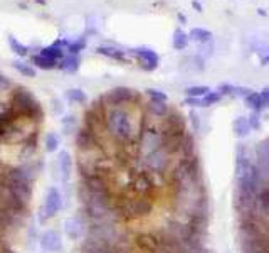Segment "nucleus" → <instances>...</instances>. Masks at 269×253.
<instances>
[{
  "label": "nucleus",
  "mask_w": 269,
  "mask_h": 253,
  "mask_svg": "<svg viewBox=\"0 0 269 253\" xmlns=\"http://www.w3.org/2000/svg\"><path fill=\"white\" fill-rule=\"evenodd\" d=\"M136 54L141 59V62L145 65L146 70H153V68H157L158 65V56L153 53L150 49H138L136 51Z\"/></svg>",
  "instance_id": "nucleus-15"
},
{
  "label": "nucleus",
  "mask_w": 269,
  "mask_h": 253,
  "mask_svg": "<svg viewBox=\"0 0 269 253\" xmlns=\"http://www.w3.org/2000/svg\"><path fill=\"white\" fill-rule=\"evenodd\" d=\"M110 157L105 147H94L88 151H78V171L81 179L93 176H106L110 172Z\"/></svg>",
  "instance_id": "nucleus-2"
},
{
  "label": "nucleus",
  "mask_w": 269,
  "mask_h": 253,
  "mask_svg": "<svg viewBox=\"0 0 269 253\" xmlns=\"http://www.w3.org/2000/svg\"><path fill=\"white\" fill-rule=\"evenodd\" d=\"M57 147H59V139H57V135L49 134L47 137H45V151L54 152V151H57Z\"/></svg>",
  "instance_id": "nucleus-22"
},
{
  "label": "nucleus",
  "mask_w": 269,
  "mask_h": 253,
  "mask_svg": "<svg viewBox=\"0 0 269 253\" xmlns=\"http://www.w3.org/2000/svg\"><path fill=\"white\" fill-rule=\"evenodd\" d=\"M101 105L105 134L121 147L138 143L141 132L145 129V113L140 107V101L125 103V105H108L101 101Z\"/></svg>",
  "instance_id": "nucleus-1"
},
{
  "label": "nucleus",
  "mask_w": 269,
  "mask_h": 253,
  "mask_svg": "<svg viewBox=\"0 0 269 253\" xmlns=\"http://www.w3.org/2000/svg\"><path fill=\"white\" fill-rule=\"evenodd\" d=\"M209 88L207 86H190V88H187V95L188 96H193V98H202L209 93Z\"/></svg>",
  "instance_id": "nucleus-20"
},
{
  "label": "nucleus",
  "mask_w": 269,
  "mask_h": 253,
  "mask_svg": "<svg viewBox=\"0 0 269 253\" xmlns=\"http://www.w3.org/2000/svg\"><path fill=\"white\" fill-rule=\"evenodd\" d=\"M248 122H249V126H251V130H259L261 129V122H259V117H257V112L253 113L251 117L248 118Z\"/></svg>",
  "instance_id": "nucleus-26"
},
{
  "label": "nucleus",
  "mask_w": 269,
  "mask_h": 253,
  "mask_svg": "<svg viewBox=\"0 0 269 253\" xmlns=\"http://www.w3.org/2000/svg\"><path fill=\"white\" fill-rule=\"evenodd\" d=\"M2 182L10 193H14L17 198H20L26 203L32 199V179L22 167L5 169L2 174Z\"/></svg>",
  "instance_id": "nucleus-3"
},
{
  "label": "nucleus",
  "mask_w": 269,
  "mask_h": 253,
  "mask_svg": "<svg viewBox=\"0 0 269 253\" xmlns=\"http://www.w3.org/2000/svg\"><path fill=\"white\" fill-rule=\"evenodd\" d=\"M190 36H192V39H195V41H199V43H205L212 37V34H210L209 31H204V29H193V31L190 32Z\"/></svg>",
  "instance_id": "nucleus-21"
},
{
  "label": "nucleus",
  "mask_w": 269,
  "mask_h": 253,
  "mask_svg": "<svg viewBox=\"0 0 269 253\" xmlns=\"http://www.w3.org/2000/svg\"><path fill=\"white\" fill-rule=\"evenodd\" d=\"M0 169H2V164H0Z\"/></svg>",
  "instance_id": "nucleus-30"
},
{
  "label": "nucleus",
  "mask_w": 269,
  "mask_h": 253,
  "mask_svg": "<svg viewBox=\"0 0 269 253\" xmlns=\"http://www.w3.org/2000/svg\"><path fill=\"white\" fill-rule=\"evenodd\" d=\"M100 53H101V54L110 56V57H114V59H123V54L119 53V51H116V49H106V48H101V49H100Z\"/></svg>",
  "instance_id": "nucleus-25"
},
{
  "label": "nucleus",
  "mask_w": 269,
  "mask_h": 253,
  "mask_svg": "<svg viewBox=\"0 0 269 253\" xmlns=\"http://www.w3.org/2000/svg\"><path fill=\"white\" fill-rule=\"evenodd\" d=\"M39 245H41L42 250H45V251H61V248H62L61 235L54 231V229L44 231L41 235V240H39Z\"/></svg>",
  "instance_id": "nucleus-13"
},
{
  "label": "nucleus",
  "mask_w": 269,
  "mask_h": 253,
  "mask_svg": "<svg viewBox=\"0 0 269 253\" xmlns=\"http://www.w3.org/2000/svg\"><path fill=\"white\" fill-rule=\"evenodd\" d=\"M84 226H86L84 218L79 216V215H74V216L67 218V220L64 221V231L71 240L81 238L84 235Z\"/></svg>",
  "instance_id": "nucleus-11"
},
{
  "label": "nucleus",
  "mask_w": 269,
  "mask_h": 253,
  "mask_svg": "<svg viewBox=\"0 0 269 253\" xmlns=\"http://www.w3.org/2000/svg\"><path fill=\"white\" fill-rule=\"evenodd\" d=\"M232 126H234V134H236V137H239V139H244V137L251 132L249 122L246 117H237L236 120H234Z\"/></svg>",
  "instance_id": "nucleus-17"
},
{
  "label": "nucleus",
  "mask_w": 269,
  "mask_h": 253,
  "mask_svg": "<svg viewBox=\"0 0 269 253\" xmlns=\"http://www.w3.org/2000/svg\"><path fill=\"white\" fill-rule=\"evenodd\" d=\"M160 147H163L162 126L145 123V129H143L141 135H140V140H138V152L141 155V159L150 152L157 151V149H160Z\"/></svg>",
  "instance_id": "nucleus-6"
},
{
  "label": "nucleus",
  "mask_w": 269,
  "mask_h": 253,
  "mask_svg": "<svg viewBox=\"0 0 269 253\" xmlns=\"http://www.w3.org/2000/svg\"><path fill=\"white\" fill-rule=\"evenodd\" d=\"M246 105L253 108L254 112H261L262 108H266V103L262 100L261 93H256V91H251V93L246 95Z\"/></svg>",
  "instance_id": "nucleus-16"
},
{
  "label": "nucleus",
  "mask_w": 269,
  "mask_h": 253,
  "mask_svg": "<svg viewBox=\"0 0 269 253\" xmlns=\"http://www.w3.org/2000/svg\"><path fill=\"white\" fill-rule=\"evenodd\" d=\"M261 96H262V100H264L266 107H269V86H267V88H264V90L261 91Z\"/></svg>",
  "instance_id": "nucleus-29"
},
{
  "label": "nucleus",
  "mask_w": 269,
  "mask_h": 253,
  "mask_svg": "<svg viewBox=\"0 0 269 253\" xmlns=\"http://www.w3.org/2000/svg\"><path fill=\"white\" fill-rule=\"evenodd\" d=\"M146 112L152 115V117L155 118H165L167 117V113L170 112L168 105L165 101H153L150 100V103L146 105Z\"/></svg>",
  "instance_id": "nucleus-14"
},
{
  "label": "nucleus",
  "mask_w": 269,
  "mask_h": 253,
  "mask_svg": "<svg viewBox=\"0 0 269 253\" xmlns=\"http://www.w3.org/2000/svg\"><path fill=\"white\" fill-rule=\"evenodd\" d=\"M174 46L177 49H184L187 46V36L182 31H177L175 32V37H174Z\"/></svg>",
  "instance_id": "nucleus-23"
},
{
  "label": "nucleus",
  "mask_w": 269,
  "mask_h": 253,
  "mask_svg": "<svg viewBox=\"0 0 269 253\" xmlns=\"http://www.w3.org/2000/svg\"><path fill=\"white\" fill-rule=\"evenodd\" d=\"M79 253H131L130 238L123 241H108L86 237L79 246Z\"/></svg>",
  "instance_id": "nucleus-5"
},
{
  "label": "nucleus",
  "mask_w": 269,
  "mask_h": 253,
  "mask_svg": "<svg viewBox=\"0 0 269 253\" xmlns=\"http://www.w3.org/2000/svg\"><path fill=\"white\" fill-rule=\"evenodd\" d=\"M146 93H148V96L153 100V101H165L167 103V95L163 93V91H160V90H153V88H150V90H146Z\"/></svg>",
  "instance_id": "nucleus-24"
},
{
  "label": "nucleus",
  "mask_w": 269,
  "mask_h": 253,
  "mask_svg": "<svg viewBox=\"0 0 269 253\" xmlns=\"http://www.w3.org/2000/svg\"><path fill=\"white\" fill-rule=\"evenodd\" d=\"M57 171H59V176L62 182H69L71 174H72V157L67 151H61L57 154Z\"/></svg>",
  "instance_id": "nucleus-12"
},
{
  "label": "nucleus",
  "mask_w": 269,
  "mask_h": 253,
  "mask_svg": "<svg viewBox=\"0 0 269 253\" xmlns=\"http://www.w3.org/2000/svg\"><path fill=\"white\" fill-rule=\"evenodd\" d=\"M69 98L74 100V101H84V100H86L84 95H83L79 90H71V91H69Z\"/></svg>",
  "instance_id": "nucleus-27"
},
{
  "label": "nucleus",
  "mask_w": 269,
  "mask_h": 253,
  "mask_svg": "<svg viewBox=\"0 0 269 253\" xmlns=\"http://www.w3.org/2000/svg\"><path fill=\"white\" fill-rule=\"evenodd\" d=\"M170 160H172V154L165 147H160L157 151L145 155V157H143V164H145V167L150 172L163 174V172H167L170 167Z\"/></svg>",
  "instance_id": "nucleus-7"
},
{
  "label": "nucleus",
  "mask_w": 269,
  "mask_h": 253,
  "mask_svg": "<svg viewBox=\"0 0 269 253\" xmlns=\"http://www.w3.org/2000/svg\"><path fill=\"white\" fill-rule=\"evenodd\" d=\"M135 243L145 253H160V237L157 233H140Z\"/></svg>",
  "instance_id": "nucleus-10"
},
{
  "label": "nucleus",
  "mask_w": 269,
  "mask_h": 253,
  "mask_svg": "<svg viewBox=\"0 0 269 253\" xmlns=\"http://www.w3.org/2000/svg\"><path fill=\"white\" fill-rule=\"evenodd\" d=\"M61 208H62L61 193L56 187H51L47 194H45L44 204L41 206V221L45 223L47 220H51L53 216H56L57 211H61Z\"/></svg>",
  "instance_id": "nucleus-8"
},
{
  "label": "nucleus",
  "mask_w": 269,
  "mask_h": 253,
  "mask_svg": "<svg viewBox=\"0 0 269 253\" xmlns=\"http://www.w3.org/2000/svg\"><path fill=\"white\" fill-rule=\"evenodd\" d=\"M219 91L222 95H248L249 90L241 88V86H232V85H221Z\"/></svg>",
  "instance_id": "nucleus-18"
},
{
  "label": "nucleus",
  "mask_w": 269,
  "mask_h": 253,
  "mask_svg": "<svg viewBox=\"0 0 269 253\" xmlns=\"http://www.w3.org/2000/svg\"><path fill=\"white\" fill-rule=\"evenodd\" d=\"M130 186H131V191H133V194H136V196L152 198L153 191H155V184H153L148 172H138V174L133 177Z\"/></svg>",
  "instance_id": "nucleus-9"
},
{
  "label": "nucleus",
  "mask_w": 269,
  "mask_h": 253,
  "mask_svg": "<svg viewBox=\"0 0 269 253\" xmlns=\"http://www.w3.org/2000/svg\"><path fill=\"white\" fill-rule=\"evenodd\" d=\"M185 105L188 107H200V98H193V96H188L185 100Z\"/></svg>",
  "instance_id": "nucleus-28"
},
{
  "label": "nucleus",
  "mask_w": 269,
  "mask_h": 253,
  "mask_svg": "<svg viewBox=\"0 0 269 253\" xmlns=\"http://www.w3.org/2000/svg\"><path fill=\"white\" fill-rule=\"evenodd\" d=\"M221 101V93H215V91H209L207 95L200 98V107H210L215 105V103Z\"/></svg>",
  "instance_id": "nucleus-19"
},
{
  "label": "nucleus",
  "mask_w": 269,
  "mask_h": 253,
  "mask_svg": "<svg viewBox=\"0 0 269 253\" xmlns=\"http://www.w3.org/2000/svg\"><path fill=\"white\" fill-rule=\"evenodd\" d=\"M153 211V199L146 196H127L118 199V213L121 220H138Z\"/></svg>",
  "instance_id": "nucleus-4"
}]
</instances>
